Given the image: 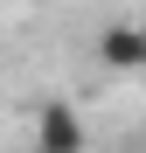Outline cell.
I'll list each match as a JSON object with an SVG mask.
<instances>
[{
	"instance_id": "cell-3",
	"label": "cell",
	"mask_w": 146,
	"mask_h": 153,
	"mask_svg": "<svg viewBox=\"0 0 146 153\" xmlns=\"http://www.w3.org/2000/svg\"><path fill=\"white\" fill-rule=\"evenodd\" d=\"M139 35H146V21H139Z\"/></svg>"
},
{
	"instance_id": "cell-1",
	"label": "cell",
	"mask_w": 146,
	"mask_h": 153,
	"mask_svg": "<svg viewBox=\"0 0 146 153\" xmlns=\"http://www.w3.org/2000/svg\"><path fill=\"white\" fill-rule=\"evenodd\" d=\"M35 153H90V125L70 97L35 105Z\"/></svg>"
},
{
	"instance_id": "cell-2",
	"label": "cell",
	"mask_w": 146,
	"mask_h": 153,
	"mask_svg": "<svg viewBox=\"0 0 146 153\" xmlns=\"http://www.w3.org/2000/svg\"><path fill=\"white\" fill-rule=\"evenodd\" d=\"M97 63H104V70H146V35H139V21H111V28L97 35Z\"/></svg>"
}]
</instances>
